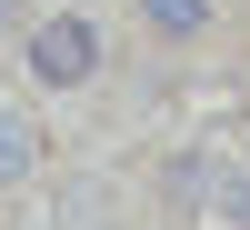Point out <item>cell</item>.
<instances>
[{"label": "cell", "mask_w": 250, "mask_h": 230, "mask_svg": "<svg viewBox=\"0 0 250 230\" xmlns=\"http://www.w3.org/2000/svg\"><path fill=\"white\" fill-rule=\"evenodd\" d=\"M100 70H110V20H100L90 0H60V10L30 20V40H20V90L30 100H70V90H90Z\"/></svg>", "instance_id": "obj_1"}, {"label": "cell", "mask_w": 250, "mask_h": 230, "mask_svg": "<svg viewBox=\"0 0 250 230\" xmlns=\"http://www.w3.org/2000/svg\"><path fill=\"white\" fill-rule=\"evenodd\" d=\"M130 30L150 40V50L190 60V50H210V40H220V0H130Z\"/></svg>", "instance_id": "obj_2"}, {"label": "cell", "mask_w": 250, "mask_h": 230, "mask_svg": "<svg viewBox=\"0 0 250 230\" xmlns=\"http://www.w3.org/2000/svg\"><path fill=\"white\" fill-rule=\"evenodd\" d=\"M40 170H50V140H40V100L0 90V200H20Z\"/></svg>", "instance_id": "obj_3"}, {"label": "cell", "mask_w": 250, "mask_h": 230, "mask_svg": "<svg viewBox=\"0 0 250 230\" xmlns=\"http://www.w3.org/2000/svg\"><path fill=\"white\" fill-rule=\"evenodd\" d=\"M210 140H180V150H160L150 160V180H160V220H210Z\"/></svg>", "instance_id": "obj_4"}, {"label": "cell", "mask_w": 250, "mask_h": 230, "mask_svg": "<svg viewBox=\"0 0 250 230\" xmlns=\"http://www.w3.org/2000/svg\"><path fill=\"white\" fill-rule=\"evenodd\" d=\"M210 220L220 230H250V150H220L210 160Z\"/></svg>", "instance_id": "obj_5"}, {"label": "cell", "mask_w": 250, "mask_h": 230, "mask_svg": "<svg viewBox=\"0 0 250 230\" xmlns=\"http://www.w3.org/2000/svg\"><path fill=\"white\" fill-rule=\"evenodd\" d=\"M30 20H40L30 0H0V50H10V40H30Z\"/></svg>", "instance_id": "obj_6"}]
</instances>
